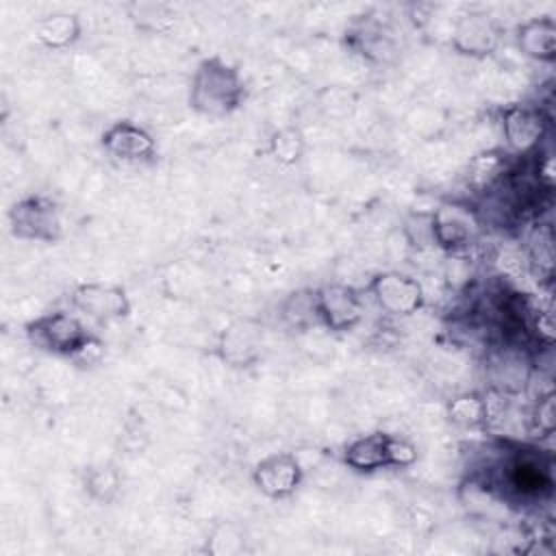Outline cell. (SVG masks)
Here are the masks:
<instances>
[{
    "instance_id": "1",
    "label": "cell",
    "mask_w": 556,
    "mask_h": 556,
    "mask_svg": "<svg viewBox=\"0 0 556 556\" xmlns=\"http://www.w3.org/2000/svg\"><path fill=\"white\" fill-rule=\"evenodd\" d=\"M245 98L241 72L226 59L213 54L202 59L189 80L187 104L193 113L211 119L232 115Z\"/></svg>"
},
{
    "instance_id": "2",
    "label": "cell",
    "mask_w": 556,
    "mask_h": 556,
    "mask_svg": "<svg viewBox=\"0 0 556 556\" xmlns=\"http://www.w3.org/2000/svg\"><path fill=\"white\" fill-rule=\"evenodd\" d=\"M9 226L13 237L22 241L54 243L63 235L61 206L46 193L24 195L9 208Z\"/></svg>"
},
{
    "instance_id": "3",
    "label": "cell",
    "mask_w": 556,
    "mask_h": 556,
    "mask_svg": "<svg viewBox=\"0 0 556 556\" xmlns=\"http://www.w3.org/2000/svg\"><path fill=\"white\" fill-rule=\"evenodd\" d=\"M480 232H482L480 215L467 202H458V200L441 202L428 215L430 243H434L445 252L467 250L478 241Z\"/></svg>"
},
{
    "instance_id": "4",
    "label": "cell",
    "mask_w": 556,
    "mask_h": 556,
    "mask_svg": "<svg viewBox=\"0 0 556 556\" xmlns=\"http://www.w3.org/2000/svg\"><path fill=\"white\" fill-rule=\"evenodd\" d=\"M24 330L35 348L63 358H72L91 334L83 319L70 311L43 313L28 321Z\"/></svg>"
},
{
    "instance_id": "5",
    "label": "cell",
    "mask_w": 556,
    "mask_h": 556,
    "mask_svg": "<svg viewBox=\"0 0 556 556\" xmlns=\"http://www.w3.org/2000/svg\"><path fill=\"white\" fill-rule=\"evenodd\" d=\"M369 300L389 317H413L426 304L424 285L404 271L384 269L367 282Z\"/></svg>"
},
{
    "instance_id": "6",
    "label": "cell",
    "mask_w": 556,
    "mask_h": 556,
    "mask_svg": "<svg viewBox=\"0 0 556 556\" xmlns=\"http://www.w3.org/2000/svg\"><path fill=\"white\" fill-rule=\"evenodd\" d=\"M315 317L330 332H350L363 319V298L345 282H328L313 291Z\"/></svg>"
},
{
    "instance_id": "7",
    "label": "cell",
    "mask_w": 556,
    "mask_h": 556,
    "mask_svg": "<svg viewBox=\"0 0 556 556\" xmlns=\"http://www.w3.org/2000/svg\"><path fill=\"white\" fill-rule=\"evenodd\" d=\"M549 117L536 104H508L502 111V135L510 154L528 156L536 152L547 137Z\"/></svg>"
},
{
    "instance_id": "8",
    "label": "cell",
    "mask_w": 556,
    "mask_h": 556,
    "mask_svg": "<svg viewBox=\"0 0 556 556\" xmlns=\"http://www.w3.org/2000/svg\"><path fill=\"white\" fill-rule=\"evenodd\" d=\"M502 41V26L497 20L480 9L465 11L452 26V48L469 59L491 56Z\"/></svg>"
},
{
    "instance_id": "9",
    "label": "cell",
    "mask_w": 556,
    "mask_h": 556,
    "mask_svg": "<svg viewBox=\"0 0 556 556\" xmlns=\"http://www.w3.org/2000/svg\"><path fill=\"white\" fill-rule=\"evenodd\" d=\"M263 326L252 317H237L217 334L215 354L232 369H248L261 361Z\"/></svg>"
},
{
    "instance_id": "10",
    "label": "cell",
    "mask_w": 556,
    "mask_h": 556,
    "mask_svg": "<svg viewBox=\"0 0 556 556\" xmlns=\"http://www.w3.org/2000/svg\"><path fill=\"white\" fill-rule=\"evenodd\" d=\"M304 482V467L291 452H271L252 467V484L269 500L291 497Z\"/></svg>"
},
{
    "instance_id": "11",
    "label": "cell",
    "mask_w": 556,
    "mask_h": 556,
    "mask_svg": "<svg viewBox=\"0 0 556 556\" xmlns=\"http://www.w3.org/2000/svg\"><path fill=\"white\" fill-rule=\"evenodd\" d=\"M72 304L96 321H122L130 315L132 304L122 285L89 280L72 291Z\"/></svg>"
},
{
    "instance_id": "12",
    "label": "cell",
    "mask_w": 556,
    "mask_h": 556,
    "mask_svg": "<svg viewBox=\"0 0 556 556\" xmlns=\"http://www.w3.org/2000/svg\"><path fill=\"white\" fill-rule=\"evenodd\" d=\"M100 146L109 156H113L115 161H122V163L154 161L156 150H159L154 135L148 128H143L130 119L113 122L100 135Z\"/></svg>"
},
{
    "instance_id": "13",
    "label": "cell",
    "mask_w": 556,
    "mask_h": 556,
    "mask_svg": "<svg viewBox=\"0 0 556 556\" xmlns=\"http://www.w3.org/2000/svg\"><path fill=\"white\" fill-rule=\"evenodd\" d=\"M515 46L523 56L536 63H554L556 61V20L552 15H539L517 24Z\"/></svg>"
},
{
    "instance_id": "14",
    "label": "cell",
    "mask_w": 556,
    "mask_h": 556,
    "mask_svg": "<svg viewBox=\"0 0 556 556\" xmlns=\"http://www.w3.org/2000/svg\"><path fill=\"white\" fill-rule=\"evenodd\" d=\"M389 437L391 432H369L352 439L343 447V463L356 473H376L380 469H391L389 460Z\"/></svg>"
},
{
    "instance_id": "15",
    "label": "cell",
    "mask_w": 556,
    "mask_h": 556,
    "mask_svg": "<svg viewBox=\"0 0 556 556\" xmlns=\"http://www.w3.org/2000/svg\"><path fill=\"white\" fill-rule=\"evenodd\" d=\"M83 35V24L76 13L54 11L33 24V39L46 50L72 48Z\"/></svg>"
},
{
    "instance_id": "16",
    "label": "cell",
    "mask_w": 556,
    "mask_h": 556,
    "mask_svg": "<svg viewBox=\"0 0 556 556\" xmlns=\"http://www.w3.org/2000/svg\"><path fill=\"white\" fill-rule=\"evenodd\" d=\"M523 254H526L528 271L541 282H552L556 254H554V228L549 222H536L528 230Z\"/></svg>"
},
{
    "instance_id": "17",
    "label": "cell",
    "mask_w": 556,
    "mask_h": 556,
    "mask_svg": "<svg viewBox=\"0 0 556 556\" xmlns=\"http://www.w3.org/2000/svg\"><path fill=\"white\" fill-rule=\"evenodd\" d=\"M128 20L143 33H169L176 24V11L163 0H135L126 4Z\"/></svg>"
},
{
    "instance_id": "18",
    "label": "cell",
    "mask_w": 556,
    "mask_h": 556,
    "mask_svg": "<svg viewBox=\"0 0 556 556\" xmlns=\"http://www.w3.org/2000/svg\"><path fill=\"white\" fill-rule=\"evenodd\" d=\"M447 419L465 430H476L486 426V400L484 393L465 391L454 395L445 406Z\"/></svg>"
},
{
    "instance_id": "19",
    "label": "cell",
    "mask_w": 556,
    "mask_h": 556,
    "mask_svg": "<svg viewBox=\"0 0 556 556\" xmlns=\"http://www.w3.org/2000/svg\"><path fill=\"white\" fill-rule=\"evenodd\" d=\"M306 152V137L298 126H282L267 139V154L282 167H293Z\"/></svg>"
},
{
    "instance_id": "20",
    "label": "cell",
    "mask_w": 556,
    "mask_h": 556,
    "mask_svg": "<svg viewBox=\"0 0 556 556\" xmlns=\"http://www.w3.org/2000/svg\"><path fill=\"white\" fill-rule=\"evenodd\" d=\"M506 169H508V152H502V150L480 152L469 161L467 182L482 191L495 185L506 174Z\"/></svg>"
},
{
    "instance_id": "21",
    "label": "cell",
    "mask_w": 556,
    "mask_h": 556,
    "mask_svg": "<svg viewBox=\"0 0 556 556\" xmlns=\"http://www.w3.org/2000/svg\"><path fill=\"white\" fill-rule=\"evenodd\" d=\"M83 484L91 500H96L100 504H109L117 495L122 480H119V473L115 467L98 465V467L87 469Z\"/></svg>"
},
{
    "instance_id": "22",
    "label": "cell",
    "mask_w": 556,
    "mask_h": 556,
    "mask_svg": "<svg viewBox=\"0 0 556 556\" xmlns=\"http://www.w3.org/2000/svg\"><path fill=\"white\" fill-rule=\"evenodd\" d=\"M526 324L541 345L552 348V343H554V306H552L549 295L539 298V302H532L526 306Z\"/></svg>"
},
{
    "instance_id": "23",
    "label": "cell",
    "mask_w": 556,
    "mask_h": 556,
    "mask_svg": "<svg viewBox=\"0 0 556 556\" xmlns=\"http://www.w3.org/2000/svg\"><path fill=\"white\" fill-rule=\"evenodd\" d=\"M245 547V532L235 523H219L204 543V549L215 556H235Z\"/></svg>"
},
{
    "instance_id": "24",
    "label": "cell",
    "mask_w": 556,
    "mask_h": 556,
    "mask_svg": "<svg viewBox=\"0 0 556 556\" xmlns=\"http://www.w3.org/2000/svg\"><path fill=\"white\" fill-rule=\"evenodd\" d=\"M530 430L539 437H552L556 430V395L547 391L536 397L530 410Z\"/></svg>"
},
{
    "instance_id": "25",
    "label": "cell",
    "mask_w": 556,
    "mask_h": 556,
    "mask_svg": "<svg viewBox=\"0 0 556 556\" xmlns=\"http://www.w3.org/2000/svg\"><path fill=\"white\" fill-rule=\"evenodd\" d=\"M389 460H391V469H402V467L415 465L417 463L415 443H410L408 439H404L400 434H391L389 437Z\"/></svg>"
},
{
    "instance_id": "26",
    "label": "cell",
    "mask_w": 556,
    "mask_h": 556,
    "mask_svg": "<svg viewBox=\"0 0 556 556\" xmlns=\"http://www.w3.org/2000/svg\"><path fill=\"white\" fill-rule=\"evenodd\" d=\"M102 356H104V341L98 334H89L87 341L70 361L76 363L78 367H91V365H98Z\"/></svg>"
}]
</instances>
